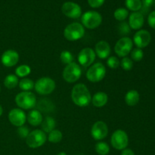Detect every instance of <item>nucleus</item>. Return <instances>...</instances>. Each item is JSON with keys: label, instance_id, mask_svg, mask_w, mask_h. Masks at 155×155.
I'll use <instances>...</instances> for the list:
<instances>
[{"label": "nucleus", "instance_id": "8", "mask_svg": "<svg viewBox=\"0 0 155 155\" xmlns=\"http://www.w3.org/2000/svg\"><path fill=\"white\" fill-rule=\"evenodd\" d=\"M47 140L46 133L41 130H33L26 139V143L31 148H37L42 146Z\"/></svg>", "mask_w": 155, "mask_h": 155}, {"label": "nucleus", "instance_id": "32", "mask_svg": "<svg viewBox=\"0 0 155 155\" xmlns=\"http://www.w3.org/2000/svg\"><path fill=\"white\" fill-rule=\"evenodd\" d=\"M130 54H131L132 61H141L144 57L143 51L142 48H136L132 50Z\"/></svg>", "mask_w": 155, "mask_h": 155}, {"label": "nucleus", "instance_id": "39", "mask_svg": "<svg viewBox=\"0 0 155 155\" xmlns=\"http://www.w3.org/2000/svg\"><path fill=\"white\" fill-rule=\"evenodd\" d=\"M120 155H135V153L133 150L130 149V148H125V149L122 150Z\"/></svg>", "mask_w": 155, "mask_h": 155}, {"label": "nucleus", "instance_id": "10", "mask_svg": "<svg viewBox=\"0 0 155 155\" xmlns=\"http://www.w3.org/2000/svg\"><path fill=\"white\" fill-rule=\"evenodd\" d=\"M133 42L128 36L121 37L117 42L114 46V51L117 55L120 58L127 57L133 50Z\"/></svg>", "mask_w": 155, "mask_h": 155}, {"label": "nucleus", "instance_id": "19", "mask_svg": "<svg viewBox=\"0 0 155 155\" xmlns=\"http://www.w3.org/2000/svg\"><path fill=\"white\" fill-rule=\"evenodd\" d=\"M27 120L28 121L29 124L33 127H38L41 125L43 118L41 112L39 110L33 109L29 112L28 115L27 116Z\"/></svg>", "mask_w": 155, "mask_h": 155}, {"label": "nucleus", "instance_id": "9", "mask_svg": "<svg viewBox=\"0 0 155 155\" xmlns=\"http://www.w3.org/2000/svg\"><path fill=\"white\" fill-rule=\"evenodd\" d=\"M110 143L115 149L122 151L129 145V137L124 130H117L113 133L110 138Z\"/></svg>", "mask_w": 155, "mask_h": 155}, {"label": "nucleus", "instance_id": "1", "mask_svg": "<svg viewBox=\"0 0 155 155\" xmlns=\"http://www.w3.org/2000/svg\"><path fill=\"white\" fill-rule=\"evenodd\" d=\"M71 99L79 107H86L92 101V96L87 86L83 83L76 84L71 91Z\"/></svg>", "mask_w": 155, "mask_h": 155}, {"label": "nucleus", "instance_id": "29", "mask_svg": "<svg viewBox=\"0 0 155 155\" xmlns=\"http://www.w3.org/2000/svg\"><path fill=\"white\" fill-rule=\"evenodd\" d=\"M128 15V10L124 8H119L116 9L114 13V16L115 19L119 21H124L127 18Z\"/></svg>", "mask_w": 155, "mask_h": 155}, {"label": "nucleus", "instance_id": "15", "mask_svg": "<svg viewBox=\"0 0 155 155\" xmlns=\"http://www.w3.org/2000/svg\"><path fill=\"white\" fill-rule=\"evenodd\" d=\"M8 120L12 125L15 127L24 126L27 121V115L21 108H13L8 113Z\"/></svg>", "mask_w": 155, "mask_h": 155}, {"label": "nucleus", "instance_id": "40", "mask_svg": "<svg viewBox=\"0 0 155 155\" xmlns=\"http://www.w3.org/2000/svg\"><path fill=\"white\" fill-rule=\"evenodd\" d=\"M2 114H3V108H2V107L0 105V117L2 115Z\"/></svg>", "mask_w": 155, "mask_h": 155}, {"label": "nucleus", "instance_id": "21", "mask_svg": "<svg viewBox=\"0 0 155 155\" xmlns=\"http://www.w3.org/2000/svg\"><path fill=\"white\" fill-rule=\"evenodd\" d=\"M140 95L135 89L128 91L125 95V102L129 106H135L139 103Z\"/></svg>", "mask_w": 155, "mask_h": 155}, {"label": "nucleus", "instance_id": "31", "mask_svg": "<svg viewBox=\"0 0 155 155\" xmlns=\"http://www.w3.org/2000/svg\"><path fill=\"white\" fill-rule=\"evenodd\" d=\"M117 30L119 34H120L121 36H123V37H124V36H127V35L130 34V31H131V28H130L128 23L125 22V21H122L118 25Z\"/></svg>", "mask_w": 155, "mask_h": 155}, {"label": "nucleus", "instance_id": "5", "mask_svg": "<svg viewBox=\"0 0 155 155\" xmlns=\"http://www.w3.org/2000/svg\"><path fill=\"white\" fill-rule=\"evenodd\" d=\"M82 25L87 29L93 30L101 25L102 17L98 12L95 11H88L81 17Z\"/></svg>", "mask_w": 155, "mask_h": 155}, {"label": "nucleus", "instance_id": "17", "mask_svg": "<svg viewBox=\"0 0 155 155\" xmlns=\"http://www.w3.org/2000/svg\"><path fill=\"white\" fill-rule=\"evenodd\" d=\"M95 52L99 58L106 59L110 56L111 48L108 42L104 40H101L95 44Z\"/></svg>", "mask_w": 155, "mask_h": 155}, {"label": "nucleus", "instance_id": "37", "mask_svg": "<svg viewBox=\"0 0 155 155\" xmlns=\"http://www.w3.org/2000/svg\"><path fill=\"white\" fill-rule=\"evenodd\" d=\"M104 0H88V3L92 8H99L104 4Z\"/></svg>", "mask_w": 155, "mask_h": 155}, {"label": "nucleus", "instance_id": "11", "mask_svg": "<svg viewBox=\"0 0 155 155\" xmlns=\"http://www.w3.org/2000/svg\"><path fill=\"white\" fill-rule=\"evenodd\" d=\"M107 134H108V127L104 121L98 120L92 125L91 129V135L95 140H103L107 137Z\"/></svg>", "mask_w": 155, "mask_h": 155}, {"label": "nucleus", "instance_id": "7", "mask_svg": "<svg viewBox=\"0 0 155 155\" xmlns=\"http://www.w3.org/2000/svg\"><path fill=\"white\" fill-rule=\"evenodd\" d=\"M106 75V68L101 62H97L89 68L86 72V78L92 83L101 81Z\"/></svg>", "mask_w": 155, "mask_h": 155}, {"label": "nucleus", "instance_id": "4", "mask_svg": "<svg viewBox=\"0 0 155 155\" xmlns=\"http://www.w3.org/2000/svg\"><path fill=\"white\" fill-rule=\"evenodd\" d=\"M56 87V83L54 80L48 77L39 78L35 83L34 89L38 94L41 95H47L54 92Z\"/></svg>", "mask_w": 155, "mask_h": 155}, {"label": "nucleus", "instance_id": "28", "mask_svg": "<svg viewBox=\"0 0 155 155\" xmlns=\"http://www.w3.org/2000/svg\"><path fill=\"white\" fill-rule=\"evenodd\" d=\"M63 135L62 133L58 130H54L48 133V140L51 143H58L62 140Z\"/></svg>", "mask_w": 155, "mask_h": 155}, {"label": "nucleus", "instance_id": "42", "mask_svg": "<svg viewBox=\"0 0 155 155\" xmlns=\"http://www.w3.org/2000/svg\"><path fill=\"white\" fill-rule=\"evenodd\" d=\"M0 92H1V88H0Z\"/></svg>", "mask_w": 155, "mask_h": 155}, {"label": "nucleus", "instance_id": "13", "mask_svg": "<svg viewBox=\"0 0 155 155\" xmlns=\"http://www.w3.org/2000/svg\"><path fill=\"white\" fill-rule=\"evenodd\" d=\"M62 13L68 18L77 19L82 16L81 7L78 4L73 2H67L61 7Z\"/></svg>", "mask_w": 155, "mask_h": 155}, {"label": "nucleus", "instance_id": "35", "mask_svg": "<svg viewBox=\"0 0 155 155\" xmlns=\"http://www.w3.org/2000/svg\"><path fill=\"white\" fill-rule=\"evenodd\" d=\"M30 133V130H29L28 127H26V126H21V127H18V135L19 136V137L21 138V139H26Z\"/></svg>", "mask_w": 155, "mask_h": 155}, {"label": "nucleus", "instance_id": "34", "mask_svg": "<svg viewBox=\"0 0 155 155\" xmlns=\"http://www.w3.org/2000/svg\"><path fill=\"white\" fill-rule=\"evenodd\" d=\"M107 65L108 68H111V69H116V68H119V66L120 65V62L117 57L110 56V57L107 58Z\"/></svg>", "mask_w": 155, "mask_h": 155}, {"label": "nucleus", "instance_id": "26", "mask_svg": "<svg viewBox=\"0 0 155 155\" xmlns=\"http://www.w3.org/2000/svg\"><path fill=\"white\" fill-rule=\"evenodd\" d=\"M95 150L98 155H107L110 152V147L104 142H98L95 144Z\"/></svg>", "mask_w": 155, "mask_h": 155}, {"label": "nucleus", "instance_id": "18", "mask_svg": "<svg viewBox=\"0 0 155 155\" xmlns=\"http://www.w3.org/2000/svg\"><path fill=\"white\" fill-rule=\"evenodd\" d=\"M144 15L141 12H133L129 18V25L133 30H140L144 25Z\"/></svg>", "mask_w": 155, "mask_h": 155}, {"label": "nucleus", "instance_id": "24", "mask_svg": "<svg viewBox=\"0 0 155 155\" xmlns=\"http://www.w3.org/2000/svg\"><path fill=\"white\" fill-rule=\"evenodd\" d=\"M18 86H19L20 89L21 90L29 92V91L34 89L35 83L32 80H30L29 78H26L25 77V78H22L20 80L19 83H18Z\"/></svg>", "mask_w": 155, "mask_h": 155}, {"label": "nucleus", "instance_id": "6", "mask_svg": "<svg viewBox=\"0 0 155 155\" xmlns=\"http://www.w3.org/2000/svg\"><path fill=\"white\" fill-rule=\"evenodd\" d=\"M82 75V69L76 62H71L67 65L63 71L64 80L69 83H73L80 80Z\"/></svg>", "mask_w": 155, "mask_h": 155}, {"label": "nucleus", "instance_id": "27", "mask_svg": "<svg viewBox=\"0 0 155 155\" xmlns=\"http://www.w3.org/2000/svg\"><path fill=\"white\" fill-rule=\"evenodd\" d=\"M125 4L127 8L133 12H139L142 8L141 0H126Z\"/></svg>", "mask_w": 155, "mask_h": 155}, {"label": "nucleus", "instance_id": "30", "mask_svg": "<svg viewBox=\"0 0 155 155\" xmlns=\"http://www.w3.org/2000/svg\"><path fill=\"white\" fill-rule=\"evenodd\" d=\"M60 60L64 64H69L74 61V56L71 51L68 50H64L61 51L60 54Z\"/></svg>", "mask_w": 155, "mask_h": 155}, {"label": "nucleus", "instance_id": "22", "mask_svg": "<svg viewBox=\"0 0 155 155\" xmlns=\"http://www.w3.org/2000/svg\"><path fill=\"white\" fill-rule=\"evenodd\" d=\"M41 125H42V130L44 133H49L55 128L56 121L52 117L48 116L42 120Z\"/></svg>", "mask_w": 155, "mask_h": 155}, {"label": "nucleus", "instance_id": "43", "mask_svg": "<svg viewBox=\"0 0 155 155\" xmlns=\"http://www.w3.org/2000/svg\"><path fill=\"white\" fill-rule=\"evenodd\" d=\"M154 3H155V0H154Z\"/></svg>", "mask_w": 155, "mask_h": 155}, {"label": "nucleus", "instance_id": "36", "mask_svg": "<svg viewBox=\"0 0 155 155\" xmlns=\"http://www.w3.org/2000/svg\"><path fill=\"white\" fill-rule=\"evenodd\" d=\"M142 1V12L141 13L143 15V13H147L149 11L150 8L154 4V0H141Z\"/></svg>", "mask_w": 155, "mask_h": 155}, {"label": "nucleus", "instance_id": "23", "mask_svg": "<svg viewBox=\"0 0 155 155\" xmlns=\"http://www.w3.org/2000/svg\"><path fill=\"white\" fill-rule=\"evenodd\" d=\"M19 83L18 77L15 74H9L6 76L4 80V85L7 89H15Z\"/></svg>", "mask_w": 155, "mask_h": 155}, {"label": "nucleus", "instance_id": "12", "mask_svg": "<svg viewBox=\"0 0 155 155\" xmlns=\"http://www.w3.org/2000/svg\"><path fill=\"white\" fill-rule=\"evenodd\" d=\"M95 51L92 48H84L79 52L78 57V62L81 66L85 67H89L91 66L92 64L94 63L95 60Z\"/></svg>", "mask_w": 155, "mask_h": 155}, {"label": "nucleus", "instance_id": "33", "mask_svg": "<svg viewBox=\"0 0 155 155\" xmlns=\"http://www.w3.org/2000/svg\"><path fill=\"white\" fill-rule=\"evenodd\" d=\"M120 67L126 71H129L133 68V62L132 59L128 57H124L120 61Z\"/></svg>", "mask_w": 155, "mask_h": 155}, {"label": "nucleus", "instance_id": "38", "mask_svg": "<svg viewBox=\"0 0 155 155\" xmlns=\"http://www.w3.org/2000/svg\"><path fill=\"white\" fill-rule=\"evenodd\" d=\"M148 23L151 28L155 30V11H153L148 15Z\"/></svg>", "mask_w": 155, "mask_h": 155}, {"label": "nucleus", "instance_id": "16", "mask_svg": "<svg viewBox=\"0 0 155 155\" xmlns=\"http://www.w3.org/2000/svg\"><path fill=\"white\" fill-rule=\"evenodd\" d=\"M19 61V54L18 51L13 49L6 50L1 56L2 64L5 67L12 68L15 66Z\"/></svg>", "mask_w": 155, "mask_h": 155}, {"label": "nucleus", "instance_id": "14", "mask_svg": "<svg viewBox=\"0 0 155 155\" xmlns=\"http://www.w3.org/2000/svg\"><path fill=\"white\" fill-rule=\"evenodd\" d=\"M151 41V35L148 30H139L135 33L133 42L136 47L139 48H143L148 46Z\"/></svg>", "mask_w": 155, "mask_h": 155}, {"label": "nucleus", "instance_id": "25", "mask_svg": "<svg viewBox=\"0 0 155 155\" xmlns=\"http://www.w3.org/2000/svg\"><path fill=\"white\" fill-rule=\"evenodd\" d=\"M31 73V68L27 64H21L20 66L17 67L15 69V74L18 77L21 78H25L28 75H30Z\"/></svg>", "mask_w": 155, "mask_h": 155}, {"label": "nucleus", "instance_id": "41", "mask_svg": "<svg viewBox=\"0 0 155 155\" xmlns=\"http://www.w3.org/2000/svg\"><path fill=\"white\" fill-rule=\"evenodd\" d=\"M58 155H67V154L65 152H63V151H62V152H60L59 154H58Z\"/></svg>", "mask_w": 155, "mask_h": 155}, {"label": "nucleus", "instance_id": "3", "mask_svg": "<svg viewBox=\"0 0 155 155\" xmlns=\"http://www.w3.org/2000/svg\"><path fill=\"white\" fill-rule=\"evenodd\" d=\"M85 34L84 27L77 22L71 23L65 27L64 30V36L65 39L71 42L82 39Z\"/></svg>", "mask_w": 155, "mask_h": 155}, {"label": "nucleus", "instance_id": "20", "mask_svg": "<svg viewBox=\"0 0 155 155\" xmlns=\"http://www.w3.org/2000/svg\"><path fill=\"white\" fill-rule=\"evenodd\" d=\"M108 101V96L104 92H98L92 97V103L95 107H104Z\"/></svg>", "mask_w": 155, "mask_h": 155}, {"label": "nucleus", "instance_id": "2", "mask_svg": "<svg viewBox=\"0 0 155 155\" xmlns=\"http://www.w3.org/2000/svg\"><path fill=\"white\" fill-rule=\"evenodd\" d=\"M15 103L21 109L30 110L33 109L36 104V98L34 93L29 91H22L15 96Z\"/></svg>", "mask_w": 155, "mask_h": 155}]
</instances>
